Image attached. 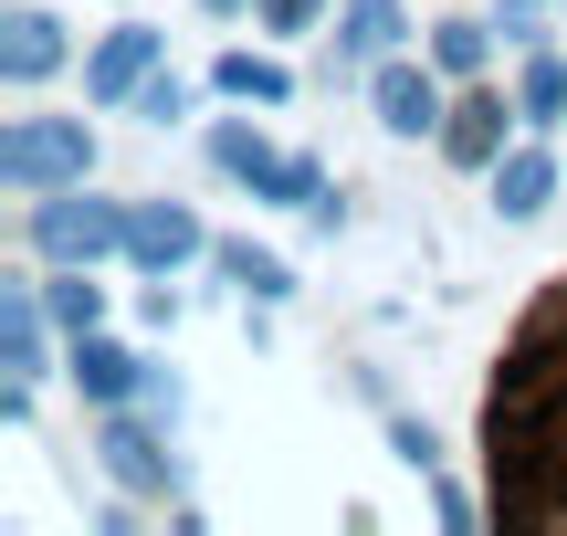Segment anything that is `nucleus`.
I'll return each instance as SVG.
<instances>
[{
  "instance_id": "nucleus-10",
  "label": "nucleus",
  "mask_w": 567,
  "mask_h": 536,
  "mask_svg": "<svg viewBox=\"0 0 567 536\" xmlns=\"http://www.w3.org/2000/svg\"><path fill=\"white\" fill-rule=\"evenodd\" d=\"M400 32H410L400 0H347V11H337V74H347V63H389Z\"/></svg>"
},
{
  "instance_id": "nucleus-24",
  "label": "nucleus",
  "mask_w": 567,
  "mask_h": 536,
  "mask_svg": "<svg viewBox=\"0 0 567 536\" xmlns=\"http://www.w3.org/2000/svg\"><path fill=\"white\" fill-rule=\"evenodd\" d=\"M200 11H243V0H200Z\"/></svg>"
},
{
  "instance_id": "nucleus-13",
  "label": "nucleus",
  "mask_w": 567,
  "mask_h": 536,
  "mask_svg": "<svg viewBox=\"0 0 567 536\" xmlns=\"http://www.w3.org/2000/svg\"><path fill=\"white\" fill-rule=\"evenodd\" d=\"M84 274H95V264H63L53 285H42V306H53L63 337H95V327H105V285H84Z\"/></svg>"
},
{
  "instance_id": "nucleus-4",
  "label": "nucleus",
  "mask_w": 567,
  "mask_h": 536,
  "mask_svg": "<svg viewBox=\"0 0 567 536\" xmlns=\"http://www.w3.org/2000/svg\"><path fill=\"white\" fill-rule=\"evenodd\" d=\"M147 74H158V32H147V21H126V32H105L95 53H84V95L95 105H137Z\"/></svg>"
},
{
  "instance_id": "nucleus-7",
  "label": "nucleus",
  "mask_w": 567,
  "mask_h": 536,
  "mask_svg": "<svg viewBox=\"0 0 567 536\" xmlns=\"http://www.w3.org/2000/svg\"><path fill=\"white\" fill-rule=\"evenodd\" d=\"M74 390L95 400V411H126V400L147 390V369L116 348V337H74Z\"/></svg>"
},
{
  "instance_id": "nucleus-2",
  "label": "nucleus",
  "mask_w": 567,
  "mask_h": 536,
  "mask_svg": "<svg viewBox=\"0 0 567 536\" xmlns=\"http://www.w3.org/2000/svg\"><path fill=\"white\" fill-rule=\"evenodd\" d=\"M32 252H53V264H105V252H126V210L116 200H84L74 189H42L32 200Z\"/></svg>"
},
{
  "instance_id": "nucleus-12",
  "label": "nucleus",
  "mask_w": 567,
  "mask_h": 536,
  "mask_svg": "<svg viewBox=\"0 0 567 536\" xmlns=\"http://www.w3.org/2000/svg\"><path fill=\"white\" fill-rule=\"evenodd\" d=\"M0 358H11V379H42V306H32V285L0 295Z\"/></svg>"
},
{
  "instance_id": "nucleus-16",
  "label": "nucleus",
  "mask_w": 567,
  "mask_h": 536,
  "mask_svg": "<svg viewBox=\"0 0 567 536\" xmlns=\"http://www.w3.org/2000/svg\"><path fill=\"white\" fill-rule=\"evenodd\" d=\"M515 116H526V126H557V116H567V63H547V53L526 63V84H515Z\"/></svg>"
},
{
  "instance_id": "nucleus-5",
  "label": "nucleus",
  "mask_w": 567,
  "mask_h": 536,
  "mask_svg": "<svg viewBox=\"0 0 567 536\" xmlns=\"http://www.w3.org/2000/svg\"><path fill=\"white\" fill-rule=\"evenodd\" d=\"M95 463L126 484V495H168V484H179V463L158 453V432H147V421H126V411H105V432H95Z\"/></svg>"
},
{
  "instance_id": "nucleus-22",
  "label": "nucleus",
  "mask_w": 567,
  "mask_h": 536,
  "mask_svg": "<svg viewBox=\"0 0 567 536\" xmlns=\"http://www.w3.org/2000/svg\"><path fill=\"white\" fill-rule=\"evenodd\" d=\"M252 11H264V32H316L326 0H252Z\"/></svg>"
},
{
  "instance_id": "nucleus-6",
  "label": "nucleus",
  "mask_w": 567,
  "mask_h": 536,
  "mask_svg": "<svg viewBox=\"0 0 567 536\" xmlns=\"http://www.w3.org/2000/svg\"><path fill=\"white\" fill-rule=\"evenodd\" d=\"M126 252H137L147 274H179L189 252H210V231L189 221L179 200H147V210H126Z\"/></svg>"
},
{
  "instance_id": "nucleus-18",
  "label": "nucleus",
  "mask_w": 567,
  "mask_h": 536,
  "mask_svg": "<svg viewBox=\"0 0 567 536\" xmlns=\"http://www.w3.org/2000/svg\"><path fill=\"white\" fill-rule=\"evenodd\" d=\"M252 200H295V210H316V200H326V168H316V158H274L264 179H252Z\"/></svg>"
},
{
  "instance_id": "nucleus-21",
  "label": "nucleus",
  "mask_w": 567,
  "mask_h": 536,
  "mask_svg": "<svg viewBox=\"0 0 567 536\" xmlns=\"http://www.w3.org/2000/svg\"><path fill=\"white\" fill-rule=\"evenodd\" d=\"M389 453H400V463H410V474H431V453H442V442H431V432H421V421H389Z\"/></svg>"
},
{
  "instance_id": "nucleus-3",
  "label": "nucleus",
  "mask_w": 567,
  "mask_h": 536,
  "mask_svg": "<svg viewBox=\"0 0 567 536\" xmlns=\"http://www.w3.org/2000/svg\"><path fill=\"white\" fill-rule=\"evenodd\" d=\"M368 105H379L389 137H442V116H452L442 105V63H400L389 53L379 74H368Z\"/></svg>"
},
{
  "instance_id": "nucleus-11",
  "label": "nucleus",
  "mask_w": 567,
  "mask_h": 536,
  "mask_svg": "<svg viewBox=\"0 0 567 536\" xmlns=\"http://www.w3.org/2000/svg\"><path fill=\"white\" fill-rule=\"evenodd\" d=\"M442 147H452V168H494V158H505V105H494V95L452 105V116H442Z\"/></svg>"
},
{
  "instance_id": "nucleus-19",
  "label": "nucleus",
  "mask_w": 567,
  "mask_h": 536,
  "mask_svg": "<svg viewBox=\"0 0 567 536\" xmlns=\"http://www.w3.org/2000/svg\"><path fill=\"white\" fill-rule=\"evenodd\" d=\"M210 158H221V168H231V179H243V189H252V179H264V168L284 158V147H264V137H252V126H221V137H210Z\"/></svg>"
},
{
  "instance_id": "nucleus-14",
  "label": "nucleus",
  "mask_w": 567,
  "mask_h": 536,
  "mask_svg": "<svg viewBox=\"0 0 567 536\" xmlns=\"http://www.w3.org/2000/svg\"><path fill=\"white\" fill-rule=\"evenodd\" d=\"M221 95H243V105H284V95H295V74H284L274 53H221Z\"/></svg>"
},
{
  "instance_id": "nucleus-9",
  "label": "nucleus",
  "mask_w": 567,
  "mask_h": 536,
  "mask_svg": "<svg viewBox=\"0 0 567 536\" xmlns=\"http://www.w3.org/2000/svg\"><path fill=\"white\" fill-rule=\"evenodd\" d=\"M547 200H557V158L547 147H505V158H494V210H505V221H536Z\"/></svg>"
},
{
  "instance_id": "nucleus-20",
  "label": "nucleus",
  "mask_w": 567,
  "mask_h": 536,
  "mask_svg": "<svg viewBox=\"0 0 567 536\" xmlns=\"http://www.w3.org/2000/svg\"><path fill=\"white\" fill-rule=\"evenodd\" d=\"M137 116H147V126L189 116V84H179V74H147V84H137Z\"/></svg>"
},
{
  "instance_id": "nucleus-1",
  "label": "nucleus",
  "mask_w": 567,
  "mask_h": 536,
  "mask_svg": "<svg viewBox=\"0 0 567 536\" xmlns=\"http://www.w3.org/2000/svg\"><path fill=\"white\" fill-rule=\"evenodd\" d=\"M0 179H11L21 200L95 179V137H84V116H21L11 137H0Z\"/></svg>"
},
{
  "instance_id": "nucleus-15",
  "label": "nucleus",
  "mask_w": 567,
  "mask_h": 536,
  "mask_svg": "<svg viewBox=\"0 0 567 536\" xmlns=\"http://www.w3.org/2000/svg\"><path fill=\"white\" fill-rule=\"evenodd\" d=\"M221 274H231L243 295H264V306H274V295H295V274H284V252H264V243H221Z\"/></svg>"
},
{
  "instance_id": "nucleus-17",
  "label": "nucleus",
  "mask_w": 567,
  "mask_h": 536,
  "mask_svg": "<svg viewBox=\"0 0 567 536\" xmlns=\"http://www.w3.org/2000/svg\"><path fill=\"white\" fill-rule=\"evenodd\" d=\"M484 53H494V21H442L431 32V63L442 74H484Z\"/></svg>"
},
{
  "instance_id": "nucleus-23",
  "label": "nucleus",
  "mask_w": 567,
  "mask_h": 536,
  "mask_svg": "<svg viewBox=\"0 0 567 536\" xmlns=\"http://www.w3.org/2000/svg\"><path fill=\"white\" fill-rule=\"evenodd\" d=\"M536 11H547V0H505V11H494V32H505V42H526V32H536Z\"/></svg>"
},
{
  "instance_id": "nucleus-8",
  "label": "nucleus",
  "mask_w": 567,
  "mask_h": 536,
  "mask_svg": "<svg viewBox=\"0 0 567 536\" xmlns=\"http://www.w3.org/2000/svg\"><path fill=\"white\" fill-rule=\"evenodd\" d=\"M0 74H11V84L63 74V32H53V11H0Z\"/></svg>"
}]
</instances>
